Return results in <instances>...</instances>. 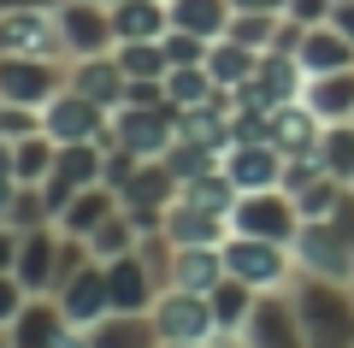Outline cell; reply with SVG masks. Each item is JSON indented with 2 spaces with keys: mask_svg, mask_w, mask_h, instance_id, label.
Here are the masks:
<instances>
[{
  "mask_svg": "<svg viewBox=\"0 0 354 348\" xmlns=\"http://www.w3.org/2000/svg\"><path fill=\"white\" fill-rule=\"evenodd\" d=\"M295 59H301L307 77H319V71H342V65H354V42L325 18V24H307V30H301V42H295Z\"/></svg>",
  "mask_w": 354,
  "mask_h": 348,
  "instance_id": "7402d4cb",
  "label": "cell"
},
{
  "mask_svg": "<svg viewBox=\"0 0 354 348\" xmlns=\"http://www.w3.org/2000/svg\"><path fill=\"white\" fill-rule=\"evenodd\" d=\"M0 348H12V336H6V324H0Z\"/></svg>",
  "mask_w": 354,
  "mask_h": 348,
  "instance_id": "f6af8a7d",
  "label": "cell"
},
{
  "mask_svg": "<svg viewBox=\"0 0 354 348\" xmlns=\"http://www.w3.org/2000/svg\"><path fill=\"white\" fill-rule=\"evenodd\" d=\"M59 260H65V230L59 224H36V230H18V266L30 295H53L59 284Z\"/></svg>",
  "mask_w": 354,
  "mask_h": 348,
  "instance_id": "8fae6325",
  "label": "cell"
},
{
  "mask_svg": "<svg viewBox=\"0 0 354 348\" xmlns=\"http://www.w3.org/2000/svg\"><path fill=\"white\" fill-rule=\"evenodd\" d=\"M53 18H59V36H65V59H88V53L118 48L113 6H101V0H59Z\"/></svg>",
  "mask_w": 354,
  "mask_h": 348,
  "instance_id": "ba28073f",
  "label": "cell"
},
{
  "mask_svg": "<svg viewBox=\"0 0 354 348\" xmlns=\"http://www.w3.org/2000/svg\"><path fill=\"white\" fill-rule=\"evenodd\" d=\"M65 331H71V319H65V307L53 295H30L24 313H18L12 324H6V336H12V348H59Z\"/></svg>",
  "mask_w": 354,
  "mask_h": 348,
  "instance_id": "e0dca14e",
  "label": "cell"
},
{
  "mask_svg": "<svg viewBox=\"0 0 354 348\" xmlns=\"http://www.w3.org/2000/svg\"><path fill=\"white\" fill-rule=\"evenodd\" d=\"M225 272L242 277V284H254L266 295V289H290L295 284V248L290 242H266V237H236L230 230L225 237Z\"/></svg>",
  "mask_w": 354,
  "mask_h": 348,
  "instance_id": "277c9868",
  "label": "cell"
},
{
  "mask_svg": "<svg viewBox=\"0 0 354 348\" xmlns=\"http://www.w3.org/2000/svg\"><path fill=\"white\" fill-rule=\"evenodd\" d=\"M160 348H218V342H160Z\"/></svg>",
  "mask_w": 354,
  "mask_h": 348,
  "instance_id": "7bdbcfd3",
  "label": "cell"
},
{
  "mask_svg": "<svg viewBox=\"0 0 354 348\" xmlns=\"http://www.w3.org/2000/svg\"><path fill=\"white\" fill-rule=\"evenodd\" d=\"M177 130H183V107H171V100H153V107L124 100V107H113L106 148H130L136 160H165L171 142H177Z\"/></svg>",
  "mask_w": 354,
  "mask_h": 348,
  "instance_id": "7a4b0ae2",
  "label": "cell"
},
{
  "mask_svg": "<svg viewBox=\"0 0 354 348\" xmlns=\"http://www.w3.org/2000/svg\"><path fill=\"white\" fill-rule=\"evenodd\" d=\"M171 6V30H189V36L218 42L236 18V0H165Z\"/></svg>",
  "mask_w": 354,
  "mask_h": 348,
  "instance_id": "484cf974",
  "label": "cell"
},
{
  "mask_svg": "<svg viewBox=\"0 0 354 348\" xmlns=\"http://www.w3.org/2000/svg\"><path fill=\"white\" fill-rule=\"evenodd\" d=\"M165 230H171V242H225L230 237V207H213V201L177 189V201L165 207Z\"/></svg>",
  "mask_w": 354,
  "mask_h": 348,
  "instance_id": "9a60e30c",
  "label": "cell"
},
{
  "mask_svg": "<svg viewBox=\"0 0 354 348\" xmlns=\"http://www.w3.org/2000/svg\"><path fill=\"white\" fill-rule=\"evenodd\" d=\"M12 266H18V230L0 224V272H12Z\"/></svg>",
  "mask_w": 354,
  "mask_h": 348,
  "instance_id": "f35d334b",
  "label": "cell"
},
{
  "mask_svg": "<svg viewBox=\"0 0 354 348\" xmlns=\"http://www.w3.org/2000/svg\"><path fill=\"white\" fill-rule=\"evenodd\" d=\"M106 266V295H113V307H124V313H148L153 301H160V277L148 272V260H142L136 248L130 254H118V260H101Z\"/></svg>",
  "mask_w": 354,
  "mask_h": 348,
  "instance_id": "2e32d148",
  "label": "cell"
},
{
  "mask_svg": "<svg viewBox=\"0 0 354 348\" xmlns=\"http://www.w3.org/2000/svg\"><path fill=\"white\" fill-rule=\"evenodd\" d=\"M342 189H348V183H342V177L319 172L313 183H301V189H295V201H301V212H307V219H325V212H330V207H337V201H342Z\"/></svg>",
  "mask_w": 354,
  "mask_h": 348,
  "instance_id": "e575fe53",
  "label": "cell"
},
{
  "mask_svg": "<svg viewBox=\"0 0 354 348\" xmlns=\"http://www.w3.org/2000/svg\"><path fill=\"white\" fill-rule=\"evenodd\" d=\"M254 65H260V53L242 48V42H230V36H218L213 53H207V71H213L218 89H242V83L254 77Z\"/></svg>",
  "mask_w": 354,
  "mask_h": 348,
  "instance_id": "f1b7e54d",
  "label": "cell"
},
{
  "mask_svg": "<svg viewBox=\"0 0 354 348\" xmlns=\"http://www.w3.org/2000/svg\"><path fill=\"white\" fill-rule=\"evenodd\" d=\"M0 53H48V59H65V36H59L53 6L0 12Z\"/></svg>",
  "mask_w": 354,
  "mask_h": 348,
  "instance_id": "4fadbf2b",
  "label": "cell"
},
{
  "mask_svg": "<svg viewBox=\"0 0 354 348\" xmlns=\"http://www.w3.org/2000/svg\"><path fill=\"white\" fill-rule=\"evenodd\" d=\"M290 301H295V313H301L307 348H354V284L348 277L295 272Z\"/></svg>",
  "mask_w": 354,
  "mask_h": 348,
  "instance_id": "6da1fadb",
  "label": "cell"
},
{
  "mask_svg": "<svg viewBox=\"0 0 354 348\" xmlns=\"http://www.w3.org/2000/svg\"><path fill=\"white\" fill-rule=\"evenodd\" d=\"M53 301L65 307V319H71L77 331H88L101 313H113V295H106V266H101V260H83L59 289H53Z\"/></svg>",
  "mask_w": 354,
  "mask_h": 348,
  "instance_id": "5bb4252c",
  "label": "cell"
},
{
  "mask_svg": "<svg viewBox=\"0 0 354 348\" xmlns=\"http://www.w3.org/2000/svg\"><path fill=\"white\" fill-rule=\"evenodd\" d=\"M30 6H59V0H0V12H30Z\"/></svg>",
  "mask_w": 354,
  "mask_h": 348,
  "instance_id": "b9f144b4",
  "label": "cell"
},
{
  "mask_svg": "<svg viewBox=\"0 0 354 348\" xmlns=\"http://www.w3.org/2000/svg\"><path fill=\"white\" fill-rule=\"evenodd\" d=\"M236 12H290V0H236Z\"/></svg>",
  "mask_w": 354,
  "mask_h": 348,
  "instance_id": "60d3db41",
  "label": "cell"
},
{
  "mask_svg": "<svg viewBox=\"0 0 354 348\" xmlns=\"http://www.w3.org/2000/svg\"><path fill=\"white\" fill-rule=\"evenodd\" d=\"M41 125H48V136H53V142H106L113 107H101V100H88L83 89L65 83L59 95L41 107Z\"/></svg>",
  "mask_w": 354,
  "mask_h": 348,
  "instance_id": "9c48e42d",
  "label": "cell"
},
{
  "mask_svg": "<svg viewBox=\"0 0 354 348\" xmlns=\"http://www.w3.org/2000/svg\"><path fill=\"white\" fill-rule=\"evenodd\" d=\"M153 324H160L165 342H218V319H213V301L195 295V289H177L165 284L160 301H153Z\"/></svg>",
  "mask_w": 354,
  "mask_h": 348,
  "instance_id": "8992f818",
  "label": "cell"
},
{
  "mask_svg": "<svg viewBox=\"0 0 354 348\" xmlns=\"http://www.w3.org/2000/svg\"><path fill=\"white\" fill-rule=\"evenodd\" d=\"M330 24H337L342 36L354 42V0H337V6H330Z\"/></svg>",
  "mask_w": 354,
  "mask_h": 348,
  "instance_id": "ab89813d",
  "label": "cell"
},
{
  "mask_svg": "<svg viewBox=\"0 0 354 348\" xmlns=\"http://www.w3.org/2000/svg\"><path fill=\"white\" fill-rule=\"evenodd\" d=\"M319 165H325L330 177H342V183L354 177V118L348 125H325V136H319Z\"/></svg>",
  "mask_w": 354,
  "mask_h": 348,
  "instance_id": "836d02e7",
  "label": "cell"
},
{
  "mask_svg": "<svg viewBox=\"0 0 354 348\" xmlns=\"http://www.w3.org/2000/svg\"><path fill=\"white\" fill-rule=\"evenodd\" d=\"M319 136H325V118H319V112L307 107L301 95L283 100V107H272V142H278L290 160H307V154H319Z\"/></svg>",
  "mask_w": 354,
  "mask_h": 348,
  "instance_id": "ac0fdd59",
  "label": "cell"
},
{
  "mask_svg": "<svg viewBox=\"0 0 354 348\" xmlns=\"http://www.w3.org/2000/svg\"><path fill=\"white\" fill-rule=\"evenodd\" d=\"M171 284L195 289V295H213V289L225 284V242H177Z\"/></svg>",
  "mask_w": 354,
  "mask_h": 348,
  "instance_id": "ffe728a7",
  "label": "cell"
},
{
  "mask_svg": "<svg viewBox=\"0 0 354 348\" xmlns=\"http://www.w3.org/2000/svg\"><path fill=\"white\" fill-rule=\"evenodd\" d=\"M165 65H207V53H213V42L207 36H189V30H165Z\"/></svg>",
  "mask_w": 354,
  "mask_h": 348,
  "instance_id": "d590c367",
  "label": "cell"
},
{
  "mask_svg": "<svg viewBox=\"0 0 354 348\" xmlns=\"http://www.w3.org/2000/svg\"><path fill=\"white\" fill-rule=\"evenodd\" d=\"M348 183H354V177H348Z\"/></svg>",
  "mask_w": 354,
  "mask_h": 348,
  "instance_id": "7dc6e473",
  "label": "cell"
},
{
  "mask_svg": "<svg viewBox=\"0 0 354 348\" xmlns=\"http://www.w3.org/2000/svg\"><path fill=\"white\" fill-rule=\"evenodd\" d=\"M301 100L325 118V125H348V118H354V65L307 77V83H301Z\"/></svg>",
  "mask_w": 354,
  "mask_h": 348,
  "instance_id": "603a6c76",
  "label": "cell"
},
{
  "mask_svg": "<svg viewBox=\"0 0 354 348\" xmlns=\"http://www.w3.org/2000/svg\"><path fill=\"white\" fill-rule=\"evenodd\" d=\"M295 266L319 277H348L354 284V237L330 219H301L295 230Z\"/></svg>",
  "mask_w": 354,
  "mask_h": 348,
  "instance_id": "52a82bcc",
  "label": "cell"
},
{
  "mask_svg": "<svg viewBox=\"0 0 354 348\" xmlns=\"http://www.w3.org/2000/svg\"><path fill=\"white\" fill-rule=\"evenodd\" d=\"M83 336H88V348H160L165 342L160 324H153V313H124V307L101 313Z\"/></svg>",
  "mask_w": 354,
  "mask_h": 348,
  "instance_id": "d6986e66",
  "label": "cell"
},
{
  "mask_svg": "<svg viewBox=\"0 0 354 348\" xmlns=\"http://www.w3.org/2000/svg\"><path fill=\"white\" fill-rule=\"evenodd\" d=\"M301 201L295 189L272 183V189H236L230 201V230L236 237H266V242H290L295 248V230H301Z\"/></svg>",
  "mask_w": 354,
  "mask_h": 348,
  "instance_id": "3957f363",
  "label": "cell"
},
{
  "mask_svg": "<svg viewBox=\"0 0 354 348\" xmlns=\"http://www.w3.org/2000/svg\"><path fill=\"white\" fill-rule=\"evenodd\" d=\"M242 342H248V348H307L301 313H295L290 289H266V295L254 301L248 324H242Z\"/></svg>",
  "mask_w": 354,
  "mask_h": 348,
  "instance_id": "30bf717a",
  "label": "cell"
},
{
  "mask_svg": "<svg viewBox=\"0 0 354 348\" xmlns=\"http://www.w3.org/2000/svg\"><path fill=\"white\" fill-rule=\"evenodd\" d=\"M213 319H218V336H242V324H248V313H254V301H260V289L254 284H242V277H230L225 272V284L213 289Z\"/></svg>",
  "mask_w": 354,
  "mask_h": 348,
  "instance_id": "4316f807",
  "label": "cell"
},
{
  "mask_svg": "<svg viewBox=\"0 0 354 348\" xmlns=\"http://www.w3.org/2000/svg\"><path fill=\"white\" fill-rule=\"evenodd\" d=\"M24 301H30L24 277H18V272H0V324H12L18 313H24Z\"/></svg>",
  "mask_w": 354,
  "mask_h": 348,
  "instance_id": "8d00e7d4",
  "label": "cell"
},
{
  "mask_svg": "<svg viewBox=\"0 0 354 348\" xmlns=\"http://www.w3.org/2000/svg\"><path fill=\"white\" fill-rule=\"evenodd\" d=\"M330 6H337V0H290V12H283V18H295V24H325V18H330Z\"/></svg>",
  "mask_w": 354,
  "mask_h": 348,
  "instance_id": "74e56055",
  "label": "cell"
},
{
  "mask_svg": "<svg viewBox=\"0 0 354 348\" xmlns=\"http://www.w3.org/2000/svg\"><path fill=\"white\" fill-rule=\"evenodd\" d=\"M113 30H118V42H160L171 30V6L165 0H118Z\"/></svg>",
  "mask_w": 354,
  "mask_h": 348,
  "instance_id": "d4e9b609",
  "label": "cell"
},
{
  "mask_svg": "<svg viewBox=\"0 0 354 348\" xmlns=\"http://www.w3.org/2000/svg\"><path fill=\"white\" fill-rule=\"evenodd\" d=\"M225 89L213 83V71L207 65H171L165 71V100L171 107H183V112H195V107H207V100H218Z\"/></svg>",
  "mask_w": 354,
  "mask_h": 348,
  "instance_id": "83f0119b",
  "label": "cell"
},
{
  "mask_svg": "<svg viewBox=\"0 0 354 348\" xmlns=\"http://www.w3.org/2000/svg\"><path fill=\"white\" fill-rule=\"evenodd\" d=\"M218 165H225V177L236 189H272V183H283V172H290V154H283L272 136H254V142H230V148L218 154Z\"/></svg>",
  "mask_w": 354,
  "mask_h": 348,
  "instance_id": "7c38bea8",
  "label": "cell"
},
{
  "mask_svg": "<svg viewBox=\"0 0 354 348\" xmlns=\"http://www.w3.org/2000/svg\"><path fill=\"white\" fill-rule=\"evenodd\" d=\"M225 36L254 48V53H266V48H278V36H283V12H236Z\"/></svg>",
  "mask_w": 354,
  "mask_h": 348,
  "instance_id": "1f68e13d",
  "label": "cell"
},
{
  "mask_svg": "<svg viewBox=\"0 0 354 348\" xmlns=\"http://www.w3.org/2000/svg\"><path fill=\"white\" fill-rule=\"evenodd\" d=\"M218 348H248V342H242V336H218Z\"/></svg>",
  "mask_w": 354,
  "mask_h": 348,
  "instance_id": "ee69618b",
  "label": "cell"
},
{
  "mask_svg": "<svg viewBox=\"0 0 354 348\" xmlns=\"http://www.w3.org/2000/svg\"><path fill=\"white\" fill-rule=\"evenodd\" d=\"M136 242H142V224L130 219L124 207H118L113 219H106L101 230L88 237V248H95V260H118V254H130V248H136Z\"/></svg>",
  "mask_w": 354,
  "mask_h": 348,
  "instance_id": "d6a6232c",
  "label": "cell"
},
{
  "mask_svg": "<svg viewBox=\"0 0 354 348\" xmlns=\"http://www.w3.org/2000/svg\"><path fill=\"white\" fill-rule=\"evenodd\" d=\"M124 207V201H118V189L113 183H88V189H77L71 201H65V212H59V230L65 237H95V230H101L106 219H113V212Z\"/></svg>",
  "mask_w": 354,
  "mask_h": 348,
  "instance_id": "44dd1931",
  "label": "cell"
},
{
  "mask_svg": "<svg viewBox=\"0 0 354 348\" xmlns=\"http://www.w3.org/2000/svg\"><path fill=\"white\" fill-rule=\"evenodd\" d=\"M71 89H83L88 100L101 107H124V71H118V53H88V59H71Z\"/></svg>",
  "mask_w": 354,
  "mask_h": 348,
  "instance_id": "cb8c5ba5",
  "label": "cell"
},
{
  "mask_svg": "<svg viewBox=\"0 0 354 348\" xmlns=\"http://www.w3.org/2000/svg\"><path fill=\"white\" fill-rule=\"evenodd\" d=\"M118 71H124V83H153V77H165L171 65H165V42H118Z\"/></svg>",
  "mask_w": 354,
  "mask_h": 348,
  "instance_id": "4dcf8cb0",
  "label": "cell"
},
{
  "mask_svg": "<svg viewBox=\"0 0 354 348\" xmlns=\"http://www.w3.org/2000/svg\"><path fill=\"white\" fill-rule=\"evenodd\" d=\"M65 83H71V59H48V53H0V100H12V107H48Z\"/></svg>",
  "mask_w": 354,
  "mask_h": 348,
  "instance_id": "5b68a950",
  "label": "cell"
},
{
  "mask_svg": "<svg viewBox=\"0 0 354 348\" xmlns=\"http://www.w3.org/2000/svg\"><path fill=\"white\" fill-rule=\"evenodd\" d=\"M53 160H59V142H53L48 130L12 142V177H18V183H41V177L53 172Z\"/></svg>",
  "mask_w": 354,
  "mask_h": 348,
  "instance_id": "f546056e",
  "label": "cell"
},
{
  "mask_svg": "<svg viewBox=\"0 0 354 348\" xmlns=\"http://www.w3.org/2000/svg\"><path fill=\"white\" fill-rule=\"evenodd\" d=\"M101 6H118V0H101Z\"/></svg>",
  "mask_w": 354,
  "mask_h": 348,
  "instance_id": "bcb514c9",
  "label": "cell"
}]
</instances>
